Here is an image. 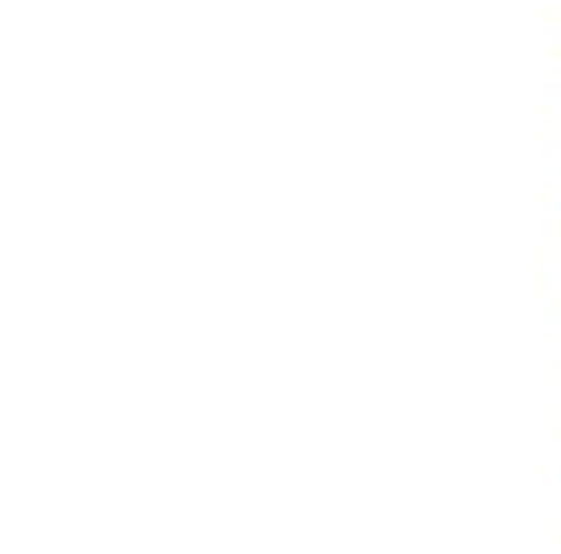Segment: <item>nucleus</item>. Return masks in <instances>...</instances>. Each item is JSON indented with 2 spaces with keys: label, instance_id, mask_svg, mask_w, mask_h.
Returning a JSON list of instances; mask_svg holds the SVG:
<instances>
[]
</instances>
